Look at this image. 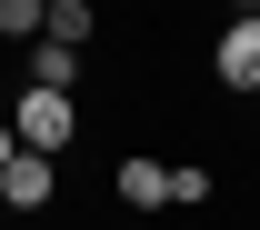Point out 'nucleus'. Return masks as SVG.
Listing matches in <instances>:
<instances>
[{"mask_svg": "<svg viewBox=\"0 0 260 230\" xmlns=\"http://www.w3.org/2000/svg\"><path fill=\"white\" fill-rule=\"evenodd\" d=\"M40 20H50V0H0V30L10 40H40Z\"/></svg>", "mask_w": 260, "mask_h": 230, "instance_id": "7", "label": "nucleus"}, {"mask_svg": "<svg viewBox=\"0 0 260 230\" xmlns=\"http://www.w3.org/2000/svg\"><path fill=\"white\" fill-rule=\"evenodd\" d=\"M10 130H20V150H40V160H60L70 150V90H20V110H10Z\"/></svg>", "mask_w": 260, "mask_h": 230, "instance_id": "1", "label": "nucleus"}, {"mask_svg": "<svg viewBox=\"0 0 260 230\" xmlns=\"http://www.w3.org/2000/svg\"><path fill=\"white\" fill-rule=\"evenodd\" d=\"M120 200H130V210H160V200H170V170L160 160H120Z\"/></svg>", "mask_w": 260, "mask_h": 230, "instance_id": "5", "label": "nucleus"}, {"mask_svg": "<svg viewBox=\"0 0 260 230\" xmlns=\"http://www.w3.org/2000/svg\"><path fill=\"white\" fill-rule=\"evenodd\" d=\"M50 190H60V160H40V150L0 170V210H50Z\"/></svg>", "mask_w": 260, "mask_h": 230, "instance_id": "2", "label": "nucleus"}, {"mask_svg": "<svg viewBox=\"0 0 260 230\" xmlns=\"http://www.w3.org/2000/svg\"><path fill=\"white\" fill-rule=\"evenodd\" d=\"M80 80V50H60V40H30V90H70Z\"/></svg>", "mask_w": 260, "mask_h": 230, "instance_id": "4", "label": "nucleus"}, {"mask_svg": "<svg viewBox=\"0 0 260 230\" xmlns=\"http://www.w3.org/2000/svg\"><path fill=\"white\" fill-rule=\"evenodd\" d=\"M220 80H230V90H260V10L220 30Z\"/></svg>", "mask_w": 260, "mask_h": 230, "instance_id": "3", "label": "nucleus"}, {"mask_svg": "<svg viewBox=\"0 0 260 230\" xmlns=\"http://www.w3.org/2000/svg\"><path fill=\"white\" fill-rule=\"evenodd\" d=\"M40 40H60V50H80V40H90V0H50V20H40Z\"/></svg>", "mask_w": 260, "mask_h": 230, "instance_id": "6", "label": "nucleus"}, {"mask_svg": "<svg viewBox=\"0 0 260 230\" xmlns=\"http://www.w3.org/2000/svg\"><path fill=\"white\" fill-rule=\"evenodd\" d=\"M10 160H20V130H10V120H0V170H10Z\"/></svg>", "mask_w": 260, "mask_h": 230, "instance_id": "8", "label": "nucleus"}]
</instances>
